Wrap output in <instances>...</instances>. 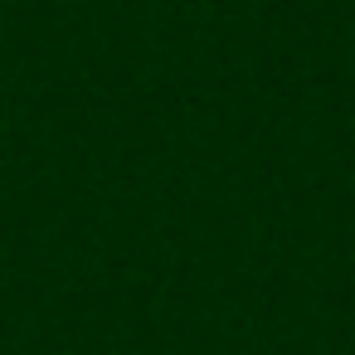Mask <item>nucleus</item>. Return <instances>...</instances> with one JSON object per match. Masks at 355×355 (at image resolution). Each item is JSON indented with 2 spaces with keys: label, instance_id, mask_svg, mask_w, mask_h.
<instances>
[]
</instances>
